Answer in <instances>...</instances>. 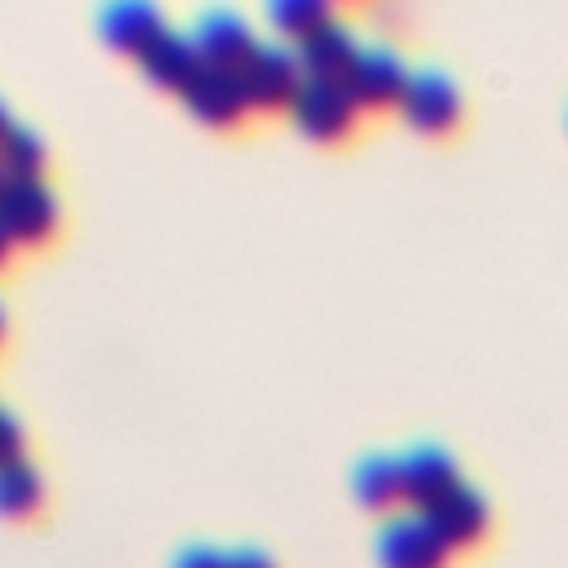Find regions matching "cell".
I'll list each match as a JSON object with an SVG mask.
<instances>
[{
    "label": "cell",
    "mask_w": 568,
    "mask_h": 568,
    "mask_svg": "<svg viewBox=\"0 0 568 568\" xmlns=\"http://www.w3.org/2000/svg\"><path fill=\"white\" fill-rule=\"evenodd\" d=\"M248 111H288L297 84L306 80L302 62H297V44L288 40H257L253 53L235 67Z\"/></svg>",
    "instance_id": "cell-1"
},
{
    "label": "cell",
    "mask_w": 568,
    "mask_h": 568,
    "mask_svg": "<svg viewBox=\"0 0 568 568\" xmlns=\"http://www.w3.org/2000/svg\"><path fill=\"white\" fill-rule=\"evenodd\" d=\"M373 559L382 568H448V541L426 524L422 510H390L373 528Z\"/></svg>",
    "instance_id": "cell-2"
},
{
    "label": "cell",
    "mask_w": 568,
    "mask_h": 568,
    "mask_svg": "<svg viewBox=\"0 0 568 568\" xmlns=\"http://www.w3.org/2000/svg\"><path fill=\"white\" fill-rule=\"evenodd\" d=\"M288 120L311 142H342L359 124V106L342 80H315L306 75L288 102Z\"/></svg>",
    "instance_id": "cell-3"
},
{
    "label": "cell",
    "mask_w": 568,
    "mask_h": 568,
    "mask_svg": "<svg viewBox=\"0 0 568 568\" xmlns=\"http://www.w3.org/2000/svg\"><path fill=\"white\" fill-rule=\"evenodd\" d=\"M0 226L18 244H44L58 231V195L44 178H4L0 173Z\"/></svg>",
    "instance_id": "cell-4"
},
{
    "label": "cell",
    "mask_w": 568,
    "mask_h": 568,
    "mask_svg": "<svg viewBox=\"0 0 568 568\" xmlns=\"http://www.w3.org/2000/svg\"><path fill=\"white\" fill-rule=\"evenodd\" d=\"M399 115L417 129V133H453L462 120V89L444 67H413L408 84L399 93Z\"/></svg>",
    "instance_id": "cell-5"
},
{
    "label": "cell",
    "mask_w": 568,
    "mask_h": 568,
    "mask_svg": "<svg viewBox=\"0 0 568 568\" xmlns=\"http://www.w3.org/2000/svg\"><path fill=\"white\" fill-rule=\"evenodd\" d=\"M342 84L351 89L359 111H382L395 106L404 84H408V62L399 58V49L390 40H364L351 71L342 75Z\"/></svg>",
    "instance_id": "cell-6"
},
{
    "label": "cell",
    "mask_w": 568,
    "mask_h": 568,
    "mask_svg": "<svg viewBox=\"0 0 568 568\" xmlns=\"http://www.w3.org/2000/svg\"><path fill=\"white\" fill-rule=\"evenodd\" d=\"M186 36L195 40L200 62H213V67H240L253 53V44L262 40L253 31V22L244 18V9H235V4H204V9H195Z\"/></svg>",
    "instance_id": "cell-7"
},
{
    "label": "cell",
    "mask_w": 568,
    "mask_h": 568,
    "mask_svg": "<svg viewBox=\"0 0 568 568\" xmlns=\"http://www.w3.org/2000/svg\"><path fill=\"white\" fill-rule=\"evenodd\" d=\"M182 102L195 120H204L213 129H231L248 115V98H244V84H240L235 67L200 62V71L182 84Z\"/></svg>",
    "instance_id": "cell-8"
},
{
    "label": "cell",
    "mask_w": 568,
    "mask_h": 568,
    "mask_svg": "<svg viewBox=\"0 0 568 568\" xmlns=\"http://www.w3.org/2000/svg\"><path fill=\"white\" fill-rule=\"evenodd\" d=\"M462 479L453 453L435 439H417L399 453V493H404V506L408 510H422L430 506L439 493H448L453 484Z\"/></svg>",
    "instance_id": "cell-9"
},
{
    "label": "cell",
    "mask_w": 568,
    "mask_h": 568,
    "mask_svg": "<svg viewBox=\"0 0 568 568\" xmlns=\"http://www.w3.org/2000/svg\"><path fill=\"white\" fill-rule=\"evenodd\" d=\"M426 524L448 541V550H466L488 532V501L475 484L457 479L448 493H439L430 506H422Z\"/></svg>",
    "instance_id": "cell-10"
},
{
    "label": "cell",
    "mask_w": 568,
    "mask_h": 568,
    "mask_svg": "<svg viewBox=\"0 0 568 568\" xmlns=\"http://www.w3.org/2000/svg\"><path fill=\"white\" fill-rule=\"evenodd\" d=\"M164 27H169V22H164L160 4H151V0H106V4L98 9V36H102L111 49L133 53V58H138Z\"/></svg>",
    "instance_id": "cell-11"
},
{
    "label": "cell",
    "mask_w": 568,
    "mask_h": 568,
    "mask_svg": "<svg viewBox=\"0 0 568 568\" xmlns=\"http://www.w3.org/2000/svg\"><path fill=\"white\" fill-rule=\"evenodd\" d=\"M359 44H364V40L355 36V27L333 13L324 27H315V31L297 44V62H302V71L315 75V80H342V75L351 71Z\"/></svg>",
    "instance_id": "cell-12"
},
{
    "label": "cell",
    "mask_w": 568,
    "mask_h": 568,
    "mask_svg": "<svg viewBox=\"0 0 568 568\" xmlns=\"http://www.w3.org/2000/svg\"><path fill=\"white\" fill-rule=\"evenodd\" d=\"M138 67L151 84H164V89H178L200 71V53H195V40L186 36V27H164L142 53H138Z\"/></svg>",
    "instance_id": "cell-13"
},
{
    "label": "cell",
    "mask_w": 568,
    "mask_h": 568,
    "mask_svg": "<svg viewBox=\"0 0 568 568\" xmlns=\"http://www.w3.org/2000/svg\"><path fill=\"white\" fill-rule=\"evenodd\" d=\"M351 493L364 510H390L395 501H404L399 493V457L390 453H364L351 466Z\"/></svg>",
    "instance_id": "cell-14"
},
{
    "label": "cell",
    "mask_w": 568,
    "mask_h": 568,
    "mask_svg": "<svg viewBox=\"0 0 568 568\" xmlns=\"http://www.w3.org/2000/svg\"><path fill=\"white\" fill-rule=\"evenodd\" d=\"M40 501H44V479H40L36 462L27 453L0 462V515L27 519L40 510Z\"/></svg>",
    "instance_id": "cell-15"
},
{
    "label": "cell",
    "mask_w": 568,
    "mask_h": 568,
    "mask_svg": "<svg viewBox=\"0 0 568 568\" xmlns=\"http://www.w3.org/2000/svg\"><path fill=\"white\" fill-rule=\"evenodd\" d=\"M44 160H49L44 138L31 124L13 120L9 133L0 138V173L4 178H44Z\"/></svg>",
    "instance_id": "cell-16"
},
{
    "label": "cell",
    "mask_w": 568,
    "mask_h": 568,
    "mask_svg": "<svg viewBox=\"0 0 568 568\" xmlns=\"http://www.w3.org/2000/svg\"><path fill=\"white\" fill-rule=\"evenodd\" d=\"M266 22L280 31V36H288L293 44H302L315 27H324L328 18H333V9L324 4V0H266Z\"/></svg>",
    "instance_id": "cell-17"
},
{
    "label": "cell",
    "mask_w": 568,
    "mask_h": 568,
    "mask_svg": "<svg viewBox=\"0 0 568 568\" xmlns=\"http://www.w3.org/2000/svg\"><path fill=\"white\" fill-rule=\"evenodd\" d=\"M169 568H222V550L213 541H186Z\"/></svg>",
    "instance_id": "cell-18"
},
{
    "label": "cell",
    "mask_w": 568,
    "mask_h": 568,
    "mask_svg": "<svg viewBox=\"0 0 568 568\" xmlns=\"http://www.w3.org/2000/svg\"><path fill=\"white\" fill-rule=\"evenodd\" d=\"M222 568H275V559H271L262 546L240 541V546H226V550H222Z\"/></svg>",
    "instance_id": "cell-19"
},
{
    "label": "cell",
    "mask_w": 568,
    "mask_h": 568,
    "mask_svg": "<svg viewBox=\"0 0 568 568\" xmlns=\"http://www.w3.org/2000/svg\"><path fill=\"white\" fill-rule=\"evenodd\" d=\"M22 453V426H18V417L0 404V462H9V457H18Z\"/></svg>",
    "instance_id": "cell-20"
},
{
    "label": "cell",
    "mask_w": 568,
    "mask_h": 568,
    "mask_svg": "<svg viewBox=\"0 0 568 568\" xmlns=\"http://www.w3.org/2000/svg\"><path fill=\"white\" fill-rule=\"evenodd\" d=\"M9 253H13V240H9V235H4V226H0V266L9 262Z\"/></svg>",
    "instance_id": "cell-21"
},
{
    "label": "cell",
    "mask_w": 568,
    "mask_h": 568,
    "mask_svg": "<svg viewBox=\"0 0 568 568\" xmlns=\"http://www.w3.org/2000/svg\"><path fill=\"white\" fill-rule=\"evenodd\" d=\"M9 124H13V115H9V106H4V98H0V138L9 133Z\"/></svg>",
    "instance_id": "cell-22"
},
{
    "label": "cell",
    "mask_w": 568,
    "mask_h": 568,
    "mask_svg": "<svg viewBox=\"0 0 568 568\" xmlns=\"http://www.w3.org/2000/svg\"><path fill=\"white\" fill-rule=\"evenodd\" d=\"M4 324H9V320H4V302H0V342H4Z\"/></svg>",
    "instance_id": "cell-23"
}]
</instances>
